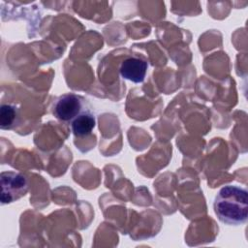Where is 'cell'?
Returning <instances> with one entry per match:
<instances>
[{
  "label": "cell",
  "instance_id": "obj_1",
  "mask_svg": "<svg viewBox=\"0 0 248 248\" xmlns=\"http://www.w3.org/2000/svg\"><path fill=\"white\" fill-rule=\"evenodd\" d=\"M213 209L217 218L229 226L242 225L248 217V193L245 188L226 185L217 193Z\"/></svg>",
  "mask_w": 248,
  "mask_h": 248
},
{
  "label": "cell",
  "instance_id": "obj_2",
  "mask_svg": "<svg viewBox=\"0 0 248 248\" xmlns=\"http://www.w3.org/2000/svg\"><path fill=\"white\" fill-rule=\"evenodd\" d=\"M1 203H11L25 196L28 191L27 178L18 172L3 171L0 176Z\"/></svg>",
  "mask_w": 248,
  "mask_h": 248
},
{
  "label": "cell",
  "instance_id": "obj_3",
  "mask_svg": "<svg viewBox=\"0 0 248 248\" xmlns=\"http://www.w3.org/2000/svg\"><path fill=\"white\" fill-rule=\"evenodd\" d=\"M86 100L74 93L60 96L54 103L52 113L60 121L72 122L80 113L87 110Z\"/></svg>",
  "mask_w": 248,
  "mask_h": 248
},
{
  "label": "cell",
  "instance_id": "obj_4",
  "mask_svg": "<svg viewBox=\"0 0 248 248\" xmlns=\"http://www.w3.org/2000/svg\"><path fill=\"white\" fill-rule=\"evenodd\" d=\"M147 62L143 59L137 57L126 58L120 65V76L135 83L142 82L145 78L147 72Z\"/></svg>",
  "mask_w": 248,
  "mask_h": 248
},
{
  "label": "cell",
  "instance_id": "obj_5",
  "mask_svg": "<svg viewBox=\"0 0 248 248\" xmlns=\"http://www.w3.org/2000/svg\"><path fill=\"white\" fill-rule=\"evenodd\" d=\"M95 123L96 121L93 113L87 109L71 122V129L76 137H83L92 132L95 127Z\"/></svg>",
  "mask_w": 248,
  "mask_h": 248
},
{
  "label": "cell",
  "instance_id": "obj_6",
  "mask_svg": "<svg viewBox=\"0 0 248 248\" xmlns=\"http://www.w3.org/2000/svg\"><path fill=\"white\" fill-rule=\"evenodd\" d=\"M18 121L17 108L9 104L1 106L0 109V127L3 130H10L14 128Z\"/></svg>",
  "mask_w": 248,
  "mask_h": 248
}]
</instances>
